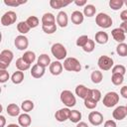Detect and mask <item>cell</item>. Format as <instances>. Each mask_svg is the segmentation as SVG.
Wrapping results in <instances>:
<instances>
[{
    "mask_svg": "<svg viewBox=\"0 0 127 127\" xmlns=\"http://www.w3.org/2000/svg\"><path fill=\"white\" fill-rule=\"evenodd\" d=\"M51 52L53 54V56L58 60V61H62V60H65L66 59V49L64 48V46L61 43H56L52 46L51 48Z\"/></svg>",
    "mask_w": 127,
    "mask_h": 127,
    "instance_id": "cell-1",
    "label": "cell"
},
{
    "mask_svg": "<svg viewBox=\"0 0 127 127\" xmlns=\"http://www.w3.org/2000/svg\"><path fill=\"white\" fill-rule=\"evenodd\" d=\"M14 55L10 50H3L0 53V69H6L13 61Z\"/></svg>",
    "mask_w": 127,
    "mask_h": 127,
    "instance_id": "cell-2",
    "label": "cell"
},
{
    "mask_svg": "<svg viewBox=\"0 0 127 127\" xmlns=\"http://www.w3.org/2000/svg\"><path fill=\"white\" fill-rule=\"evenodd\" d=\"M64 68L67 71H80L81 64L79 61L75 58H66L64 61Z\"/></svg>",
    "mask_w": 127,
    "mask_h": 127,
    "instance_id": "cell-3",
    "label": "cell"
},
{
    "mask_svg": "<svg viewBox=\"0 0 127 127\" xmlns=\"http://www.w3.org/2000/svg\"><path fill=\"white\" fill-rule=\"evenodd\" d=\"M95 23L97 24L98 27L103 28V29H107V28L111 27L112 19L106 13H98L97 16L95 17Z\"/></svg>",
    "mask_w": 127,
    "mask_h": 127,
    "instance_id": "cell-4",
    "label": "cell"
},
{
    "mask_svg": "<svg viewBox=\"0 0 127 127\" xmlns=\"http://www.w3.org/2000/svg\"><path fill=\"white\" fill-rule=\"evenodd\" d=\"M61 101L66 106V107H72L76 103L75 96L70 90H64L61 93Z\"/></svg>",
    "mask_w": 127,
    "mask_h": 127,
    "instance_id": "cell-5",
    "label": "cell"
},
{
    "mask_svg": "<svg viewBox=\"0 0 127 127\" xmlns=\"http://www.w3.org/2000/svg\"><path fill=\"white\" fill-rule=\"evenodd\" d=\"M119 102V94L115 91L107 92L103 97V105L106 107H113Z\"/></svg>",
    "mask_w": 127,
    "mask_h": 127,
    "instance_id": "cell-6",
    "label": "cell"
},
{
    "mask_svg": "<svg viewBox=\"0 0 127 127\" xmlns=\"http://www.w3.org/2000/svg\"><path fill=\"white\" fill-rule=\"evenodd\" d=\"M97 64L101 70H109L113 67V60L108 56H101L97 61Z\"/></svg>",
    "mask_w": 127,
    "mask_h": 127,
    "instance_id": "cell-7",
    "label": "cell"
},
{
    "mask_svg": "<svg viewBox=\"0 0 127 127\" xmlns=\"http://www.w3.org/2000/svg\"><path fill=\"white\" fill-rule=\"evenodd\" d=\"M17 20V14L14 11H7L1 17V24L3 26H11Z\"/></svg>",
    "mask_w": 127,
    "mask_h": 127,
    "instance_id": "cell-8",
    "label": "cell"
},
{
    "mask_svg": "<svg viewBox=\"0 0 127 127\" xmlns=\"http://www.w3.org/2000/svg\"><path fill=\"white\" fill-rule=\"evenodd\" d=\"M88 121L93 126H99L103 122V115L98 111H91L88 114Z\"/></svg>",
    "mask_w": 127,
    "mask_h": 127,
    "instance_id": "cell-9",
    "label": "cell"
},
{
    "mask_svg": "<svg viewBox=\"0 0 127 127\" xmlns=\"http://www.w3.org/2000/svg\"><path fill=\"white\" fill-rule=\"evenodd\" d=\"M14 44H15V47L20 50V51H24L28 48L29 46V41H28V38L24 35H19L15 38V41H14Z\"/></svg>",
    "mask_w": 127,
    "mask_h": 127,
    "instance_id": "cell-10",
    "label": "cell"
},
{
    "mask_svg": "<svg viewBox=\"0 0 127 127\" xmlns=\"http://www.w3.org/2000/svg\"><path fill=\"white\" fill-rule=\"evenodd\" d=\"M69 114H70V109L68 107L61 108L55 113V118L59 122H64L69 118Z\"/></svg>",
    "mask_w": 127,
    "mask_h": 127,
    "instance_id": "cell-11",
    "label": "cell"
},
{
    "mask_svg": "<svg viewBox=\"0 0 127 127\" xmlns=\"http://www.w3.org/2000/svg\"><path fill=\"white\" fill-rule=\"evenodd\" d=\"M112 116L116 120H123L127 116V108H126V106H123V105L117 106L113 110Z\"/></svg>",
    "mask_w": 127,
    "mask_h": 127,
    "instance_id": "cell-12",
    "label": "cell"
},
{
    "mask_svg": "<svg viewBox=\"0 0 127 127\" xmlns=\"http://www.w3.org/2000/svg\"><path fill=\"white\" fill-rule=\"evenodd\" d=\"M49 68H50V72L53 75H59V74H61L63 72L64 65L60 63V61H55V62L51 63Z\"/></svg>",
    "mask_w": 127,
    "mask_h": 127,
    "instance_id": "cell-13",
    "label": "cell"
},
{
    "mask_svg": "<svg viewBox=\"0 0 127 127\" xmlns=\"http://www.w3.org/2000/svg\"><path fill=\"white\" fill-rule=\"evenodd\" d=\"M45 71H46V67H43L38 64H36L31 68V75L34 78H41L45 74Z\"/></svg>",
    "mask_w": 127,
    "mask_h": 127,
    "instance_id": "cell-14",
    "label": "cell"
},
{
    "mask_svg": "<svg viewBox=\"0 0 127 127\" xmlns=\"http://www.w3.org/2000/svg\"><path fill=\"white\" fill-rule=\"evenodd\" d=\"M67 22H68L67 14L64 11H60L59 14L57 15V24L61 28H64L67 26Z\"/></svg>",
    "mask_w": 127,
    "mask_h": 127,
    "instance_id": "cell-15",
    "label": "cell"
},
{
    "mask_svg": "<svg viewBox=\"0 0 127 127\" xmlns=\"http://www.w3.org/2000/svg\"><path fill=\"white\" fill-rule=\"evenodd\" d=\"M89 90H90V88H87V87L84 86L83 84H78V85L75 87V94H76L79 98L85 99V98H87V96H88V94H89Z\"/></svg>",
    "mask_w": 127,
    "mask_h": 127,
    "instance_id": "cell-16",
    "label": "cell"
},
{
    "mask_svg": "<svg viewBox=\"0 0 127 127\" xmlns=\"http://www.w3.org/2000/svg\"><path fill=\"white\" fill-rule=\"evenodd\" d=\"M111 35L113 37V39L118 42L119 44L120 43H123L124 40H125V33L120 29V28H115L111 31Z\"/></svg>",
    "mask_w": 127,
    "mask_h": 127,
    "instance_id": "cell-17",
    "label": "cell"
},
{
    "mask_svg": "<svg viewBox=\"0 0 127 127\" xmlns=\"http://www.w3.org/2000/svg\"><path fill=\"white\" fill-rule=\"evenodd\" d=\"M18 123L22 127H28L32 123V118H31V116L28 113L20 114L19 117H18Z\"/></svg>",
    "mask_w": 127,
    "mask_h": 127,
    "instance_id": "cell-18",
    "label": "cell"
},
{
    "mask_svg": "<svg viewBox=\"0 0 127 127\" xmlns=\"http://www.w3.org/2000/svg\"><path fill=\"white\" fill-rule=\"evenodd\" d=\"M71 22L73 23V24H75V25H79V24H81L82 22H83V20H84V15H83V13H81L80 11H73L72 13H71Z\"/></svg>",
    "mask_w": 127,
    "mask_h": 127,
    "instance_id": "cell-19",
    "label": "cell"
},
{
    "mask_svg": "<svg viewBox=\"0 0 127 127\" xmlns=\"http://www.w3.org/2000/svg\"><path fill=\"white\" fill-rule=\"evenodd\" d=\"M95 42L100 45H104L108 42V34L103 31H99L95 34Z\"/></svg>",
    "mask_w": 127,
    "mask_h": 127,
    "instance_id": "cell-20",
    "label": "cell"
},
{
    "mask_svg": "<svg viewBox=\"0 0 127 127\" xmlns=\"http://www.w3.org/2000/svg\"><path fill=\"white\" fill-rule=\"evenodd\" d=\"M20 107L15 104V103H11L7 106V113L8 115L12 116V117H15V116H19L20 115Z\"/></svg>",
    "mask_w": 127,
    "mask_h": 127,
    "instance_id": "cell-21",
    "label": "cell"
},
{
    "mask_svg": "<svg viewBox=\"0 0 127 127\" xmlns=\"http://www.w3.org/2000/svg\"><path fill=\"white\" fill-rule=\"evenodd\" d=\"M71 3V1H63V0H51L50 6L54 9H61L64 6H67Z\"/></svg>",
    "mask_w": 127,
    "mask_h": 127,
    "instance_id": "cell-22",
    "label": "cell"
},
{
    "mask_svg": "<svg viewBox=\"0 0 127 127\" xmlns=\"http://www.w3.org/2000/svg\"><path fill=\"white\" fill-rule=\"evenodd\" d=\"M56 24V18L52 13H45L42 16V25H52Z\"/></svg>",
    "mask_w": 127,
    "mask_h": 127,
    "instance_id": "cell-23",
    "label": "cell"
},
{
    "mask_svg": "<svg viewBox=\"0 0 127 127\" xmlns=\"http://www.w3.org/2000/svg\"><path fill=\"white\" fill-rule=\"evenodd\" d=\"M37 64L39 65L43 66V67H47L48 65L50 66V64H51V59H50V57L47 54H42L38 58V63Z\"/></svg>",
    "mask_w": 127,
    "mask_h": 127,
    "instance_id": "cell-24",
    "label": "cell"
},
{
    "mask_svg": "<svg viewBox=\"0 0 127 127\" xmlns=\"http://www.w3.org/2000/svg\"><path fill=\"white\" fill-rule=\"evenodd\" d=\"M15 64H16L17 69H18V70H21V71H25V70L29 69V68H30V65H31V64H29L28 63H26V62L22 59V57L19 58V59H17Z\"/></svg>",
    "mask_w": 127,
    "mask_h": 127,
    "instance_id": "cell-25",
    "label": "cell"
},
{
    "mask_svg": "<svg viewBox=\"0 0 127 127\" xmlns=\"http://www.w3.org/2000/svg\"><path fill=\"white\" fill-rule=\"evenodd\" d=\"M11 80H12V82L15 83V84H20V83L24 80V72L21 71V70L15 71V72L12 74V76H11Z\"/></svg>",
    "mask_w": 127,
    "mask_h": 127,
    "instance_id": "cell-26",
    "label": "cell"
},
{
    "mask_svg": "<svg viewBox=\"0 0 127 127\" xmlns=\"http://www.w3.org/2000/svg\"><path fill=\"white\" fill-rule=\"evenodd\" d=\"M96 13V8L92 4H86L83 8V15L86 17H92Z\"/></svg>",
    "mask_w": 127,
    "mask_h": 127,
    "instance_id": "cell-27",
    "label": "cell"
},
{
    "mask_svg": "<svg viewBox=\"0 0 127 127\" xmlns=\"http://www.w3.org/2000/svg\"><path fill=\"white\" fill-rule=\"evenodd\" d=\"M90 79H91V81H92L93 83H95V84L100 83V82L102 81V79H103V74H102V72L99 71V70H93V71L91 72V74H90Z\"/></svg>",
    "mask_w": 127,
    "mask_h": 127,
    "instance_id": "cell-28",
    "label": "cell"
},
{
    "mask_svg": "<svg viewBox=\"0 0 127 127\" xmlns=\"http://www.w3.org/2000/svg\"><path fill=\"white\" fill-rule=\"evenodd\" d=\"M22 59H23L26 63H28L29 64H33V63L35 62V60H36V55H35V53L32 52V51H27V52H25L24 55L22 56Z\"/></svg>",
    "mask_w": 127,
    "mask_h": 127,
    "instance_id": "cell-29",
    "label": "cell"
},
{
    "mask_svg": "<svg viewBox=\"0 0 127 127\" xmlns=\"http://www.w3.org/2000/svg\"><path fill=\"white\" fill-rule=\"evenodd\" d=\"M21 109L25 112H30L34 109V102L32 100H24L22 103H21Z\"/></svg>",
    "mask_w": 127,
    "mask_h": 127,
    "instance_id": "cell-30",
    "label": "cell"
},
{
    "mask_svg": "<svg viewBox=\"0 0 127 127\" xmlns=\"http://www.w3.org/2000/svg\"><path fill=\"white\" fill-rule=\"evenodd\" d=\"M72 123H78L81 119V113L78 110H70L69 118H68Z\"/></svg>",
    "mask_w": 127,
    "mask_h": 127,
    "instance_id": "cell-31",
    "label": "cell"
},
{
    "mask_svg": "<svg viewBox=\"0 0 127 127\" xmlns=\"http://www.w3.org/2000/svg\"><path fill=\"white\" fill-rule=\"evenodd\" d=\"M30 27H29V25L27 24V22L26 21H21V22H19L18 23V25H17V30H18V32H20L21 34H27L29 31H30Z\"/></svg>",
    "mask_w": 127,
    "mask_h": 127,
    "instance_id": "cell-32",
    "label": "cell"
},
{
    "mask_svg": "<svg viewBox=\"0 0 127 127\" xmlns=\"http://www.w3.org/2000/svg\"><path fill=\"white\" fill-rule=\"evenodd\" d=\"M111 81L114 85H120L124 81V75H122L120 73H112Z\"/></svg>",
    "mask_w": 127,
    "mask_h": 127,
    "instance_id": "cell-33",
    "label": "cell"
},
{
    "mask_svg": "<svg viewBox=\"0 0 127 127\" xmlns=\"http://www.w3.org/2000/svg\"><path fill=\"white\" fill-rule=\"evenodd\" d=\"M116 53L120 57H126L127 56V44L125 43H120L116 47Z\"/></svg>",
    "mask_w": 127,
    "mask_h": 127,
    "instance_id": "cell-34",
    "label": "cell"
},
{
    "mask_svg": "<svg viewBox=\"0 0 127 127\" xmlns=\"http://www.w3.org/2000/svg\"><path fill=\"white\" fill-rule=\"evenodd\" d=\"M123 5H124V1L123 0H110L109 1V6L114 11L119 10L120 8H122Z\"/></svg>",
    "mask_w": 127,
    "mask_h": 127,
    "instance_id": "cell-35",
    "label": "cell"
},
{
    "mask_svg": "<svg viewBox=\"0 0 127 127\" xmlns=\"http://www.w3.org/2000/svg\"><path fill=\"white\" fill-rule=\"evenodd\" d=\"M84 106L87 109H94L97 106V101L94 100L92 97H87L84 99Z\"/></svg>",
    "mask_w": 127,
    "mask_h": 127,
    "instance_id": "cell-36",
    "label": "cell"
},
{
    "mask_svg": "<svg viewBox=\"0 0 127 127\" xmlns=\"http://www.w3.org/2000/svg\"><path fill=\"white\" fill-rule=\"evenodd\" d=\"M26 22H27V24L29 25V27H30L31 29L36 28V27H38V25H39V19H38V17H36V16H30V17L26 20Z\"/></svg>",
    "mask_w": 127,
    "mask_h": 127,
    "instance_id": "cell-37",
    "label": "cell"
},
{
    "mask_svg": "<svg viewBox=\"0 0 127 127\" xmlns=\"http://www.w3.org/2000/svg\"><path fill=\"white\" fill-rule=\"evenodd\" d=\"M4 3L11 7H17L22 4L27 3V0H4Z\"/></svg>",
    "mask_w": 127,
    "mask_h": 127,
    "instance_id": "cell-38",
    "label": "cell"
},
{
    "mask_svg": "<svg viewBox=\"0 0 127 127\" xmlns=\"http://www.w3.org/2000/svg\"><path fill=\"white\" fill-rule=\"evenodd\" d=\"M42 30L46 34H54L57 31V25L52 24V25H42Z\"/></svg>",
    "mask_w": 127,
    "mask_h": 127,
    "instance_id": "cell-39",
    "label": "cell"
},
{
    "mask_svg": "<svg viewBox=\"0 0 127 127\" xmlns=\"http://www.w3.org/2000/svg\"><path fill=\"white\" fill-rule=\"evenodd\" d=\"M87 97H92L94 100H96L98 102L101 99V92L98 89H90L89 90V94H88Z\"/></svg>",
    "mask_w": 127,
    "mask_h": 127,
    "instance_id": "cell-40",
    "label": "cell"
},
{
    "mask_svg": "<svg viewBox=\"0 0 127 127\" xmlns=\"http://www.w3.org/2000/svg\"><path fill=\"white\" fill-rule=\"evenodd\" d=\"M111 71H112V73H120V74L124 75L125 72H126V68L123 64H116L112 67Z\"/></svg>",
    "mask_w": 127,
    "mask_h": 127,
    "instance_id": "cell-41",
    "label": "cell"
},
{
    "mask_svg": "<svg viewBox=\"0 0 127 127\" xmlns=\"http://www.w3.org/2000/svg\"><path fill=\"white\" fill-rule=\"evenodd\" d=\"M94 48H95L94 41L89 39V40L87 41V43L85 44V46L82 48V50H83L84 52H86V53H91V52L94 50Z\"/></svg>",
    "mask_w": 127,
    "mask_h": 127,
    "instance_id": "cell-42",
    "label": "cell"
},
{
    "mask_svg": "<svg viewBox=\"0 0 127 127\" xmlns=\"http://www.w3.org/2000/svg\"><path fill=\"white\" fill-rule=\"evenodd\" d=\"M88 40H89V38L86 35H82V36H80V37L77 38V40H76V46L77 47H80V48H83L85 46V44L87 43Z\"/></svg>",
    "mask_w": 127,
    "mask_h": 127,
    "instance_id": "cell-43",
    "label": "cell"
},
{
    "mask_svg": "<svg viewBox=\"0 0 127 127\" xmlns=\"http://www.w3.org/2000/svg\"><path fill=\"white\" fill-rule=\"evenodd\" d=\"M9 77H10L9 72L6 69H0V82L1 83H5L9 79Z\"/></svg>",
    "mask_w": 127,
    "mask_h": 127,
    "instance_id": "cell-44",
    "label": "cell"
},
{
    "mask_svg": "<svg viewBox=\"0 0 127 127\" xmlns=\"http://www.w3.org/2000/svg\"><path fill=\"white\" fill-rule=\"evenodd\" d=\"M103 127H117V124L114 120H107V121H105Z\"/></svg>",
    "mask_w": 127,
    "mask_h": 127,
    "instance_id": "cell-45",
    "label": "cell"
},
{
    "mask_svg": "<svg viewBox=\"0 0 127 127\" xmlns=\"http://www.w3.org/2000/svg\"><path fill=\"white\" fill-rule=\"evenodd\" d=\"M120 94H121L124 98L127 99V85H124V86L121 87V89H120Z\"/></svg>",
    "mask_w": 127,
    "mask_h": 127,
    "instance_id": "cell-46",
    "label": "cell"
},
{
    "mask_svg": "<svg viewBox=\"0 0 127 127\" xmlns=\"http://www.w3.org/2000/svg\"><path fill=\"white\" fill-rule=\"evenodd\" d=\"M120 19L123 22H127V10H123L120 13Z\"/></svg>",
    "mask_w": 127,
    "mask_h": 127,
    "instance_id": "cell-47",
    "label": "cell"
},
{
    "mask_svg": "<svg viewBox=\"0 0 127 127\" xmlns=\"http://www.w3.org/2000/svg\"><path fill=\"white\" fill-rule=\"evenodd\" d=\"M74 4L76 5V6H85L86 5V1L85 0H75L74 1Z\"/></svg>",
    "mask_w": 127,
    "mask_h": 127,
    "instance_id": "cell-48",
    "label": "cell"
},
{
    "mask_svg": "<svg viewBox=\"0 0 127 127\" xmlns=\"http://www.w3.org/2000/svg\"><path fill=\"white\" fill-rule=\"evenodd\" d=\"M119 28H120L124 33H127V22H122Z\"/></svg>",
    "mask_w": 127,
    "mask_h": 127,
    "instance_id": "cell-49",
    "label": "cell"
},
{
    "mask_svg": "<svg viewBox=\"0 0 127 127\" xmlns=\"http://www.w3.org/2000/svg\"><path fill=\"white\" fill-rule=\"evenodd\" d=\"M6 123V119L3 115H0V127H4Z\"/></svg>",
    "mask_w": 127,
    "mask_h": 127,
    "instance_id": "cell-50",
    "label": "cell"
},
{
    "mask_svg": "<svg viewBox=\"0 0 127 127\" xmlns=\"http://www.w3.org/2000/svg\"><path fill=\"white\" fill-rule=\"evenodd\" d=\"M76 127H88V125L85 123V122H78Z\"/></svg>",
    "mask_w": 127,
    "mask_h": 127,
    "instance_id": "cell-51",
    "label": "cell"
},
{
    "mask_svg": "<svg viewBox=\"0 0 127 127\" xmlns=\"http://www.w3.org/2000/svg\"><path fill=\"white\" fill-rule=\"evenodd\" d=\"M7 127H20L19 125H17V124H14V123H12V124H9Z\"/></svg>",
    "mask_w": 127,
    "mask_h": 127,
    "instance_id": "cell-52",
    "label": "cell"
},
{
    "mask_svg": "<svg viewBox=\"0 0 127 127\" xmlns=\"http://www.w3.org/2000/svg\"><path fill=\"white\" fill-rule=\"evenodd\" d=\"M124 4H125V5L127 6V0H125V1H124Z\"/></svg>",
    "mask_w": 127,
    "mask_h": 127,
    "instance_id": "cell-53",
    "label": "cell"
},
{
    "mask_svg": "<svg viewBox=\"0 0 127 127\" xmlns=\"http://www.w3.org/2000/svg\"><path fill=\"white\" fill-rule=\"evenodd\" d=\"M126 108H127V105H126Z\"/></svg>",
    "mask_w": 127,
    "mask_h": 127,
    "instance_id": "cell-54",
    "label": "cell"
}]
</instances>
